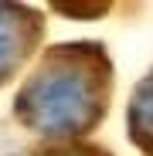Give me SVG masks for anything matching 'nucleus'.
Returning a JSON list of instances; mask_svg holds the SVG:
<instances>
[{
	"label": "nucleus",
	"mask_w": 153,
	"mask_h": 156,
	"mask_svg": "<svg viewBox=\"0 0 153 156\" xmlns=\"http://www.w3.org/2000/svg\"><path fill=\"white\" fill-rule=\"evenodd\" d=\"M112 95V65L102 44L75 41L48 48L14 98L24 129L51 143H82L102 122Z\"/></svg>",
	"instance_id": "nucleus-1"
},
{
	"label": "nucleus",
	"mask_w": 153,
	"mask_h": 156,
	"mask_svg": "<svg viewBox=\"0 0 153 156\" xmlns=\"http://www.w3.org/2000/svg\"><path fill=\"white\" fill-rule=\"evenodd\" d=\"M41 34L44 24L38 10L24 4H0V85H7L24 68V61L41 44Z\"/></svg>",
	"instance_id": "nucleus-2"
},
{
	"label": "nucleus",
	"mask_w": 153,
	"mask_h": 156,
	"mask_svg": "<svg viewBox=\"0 0 153 156\" xmlns=\"http://www.w3.org/2000/svg\"><path fill=\"white\" fill-rule=\"evenodd\" d=\"M126 122H129V139L146 156H153V71L136 85L126 109Z\"/></svg>",
	"instance_id": "nucleus-3"
},
{
	"label": "nucleus",
	"mask_w": 153,
	"mask_h": 156,
	"mask_svg": "<svg viewBox=\"0 0 153 156\" xmlns=\"http://www.w3.org/2000/svg\"><path fill=\"white\" fill-rule=\"evenodd\" d=\"M34 156H109V149L92 146V143H51L38 149Z\"/></svg>",
	"instance_id": "nucleus-4"
}]
</instances>
